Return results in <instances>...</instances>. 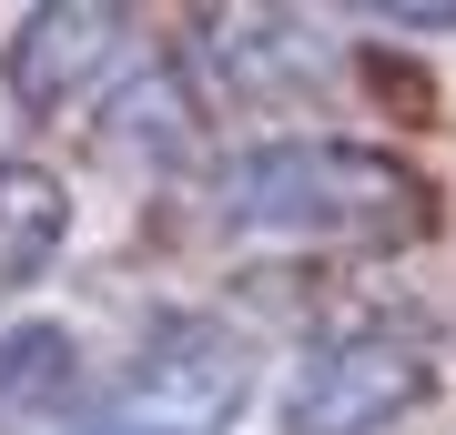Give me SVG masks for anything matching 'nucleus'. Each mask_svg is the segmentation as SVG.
I'll use <instances>...</instances> for the list:
<instances>
[{"label":"nucleus","instance_id":"nucleus-1","mask_svg":"<svg viewBox=\"0 0 456 435\" xmlns=\"http://www.w3.org/2000/svg\"><path fill=\"white\" fill-rule=\"evenodd\" d=\"M224 223L264 243H386L426 223V182L365 142H264L224 162Z\"/></svg>","mask_w":456,"mask_h":435},{"label":"nucleus","instance_id":"nucleus-2","mask_svg":"<svg viewBox=\"0 0 456 435\" xmlns=\"http://www.w3.org/2000/svg\"><path fill=\"white\" fill-rule=\"evenodd\" d=\"M254 385V355L203 314H163L132 344L122 385H112V435H224L233 405Z\"/></svg>","mask_w":456,"mask_h":435},{"label":"nucleus","instance_id":"nucleus-3","mask_svg":"<svg viewBox=\"0 0 456 435\" xmlns=\"http://www.w3.org/2000/svg\"><path fill=\"white\" fill-rule=\"evenodd\" d=\"M426 355L395 334H375V324H335V334L305 344V365H294L284 385V425L294 435H386L395 415H416L426 405Z\"/></svg>","mask_w":456,"mask_h":435},{"label":"nucleus","instance_id":"nucleus-4","mask_svg":"<svg viewBox=\"0 0 456 435\" xmlns=\"http://www.w3.org/2000/svg\"><path fill=\"white\" fill-rule=\"evenodd\" d=\"M112 31H122L112 11H41V20H20V41H11V101L20 112H71L92 81L122 71Z\"/></svg>","mask_w":456,"mask_h":435},{"label":"nucleus","instance_id":"nucleus-5","mask_svg":"<svg viewBox=\"0 0 456 435\" xmlns=\"http://www.w3.org/2000/svg\"><path fill=\"white\" fill-rule=\"evenodd\" d=\"M61 233H71V203H61V182L41 173V162H0V294H20V284H41L51 263H61Z\"/></svg>","mask_w":456,"mask_h":435},{"label":"nucleus","instance_id":"nucleus-6","mask_svg":"<svg viewBox=\"0 0 456 435\" xmlns=\"http://www.w3.org/2000/svg\"><path fill=\"white\" fill-rule=\"evenodd\" d=\"M82 375H71V334H51V324H20V334H0V395L20 405V415H41V405H61Z\"/></svg>","mask_w":456,"mask_h":435}]
</instances>
